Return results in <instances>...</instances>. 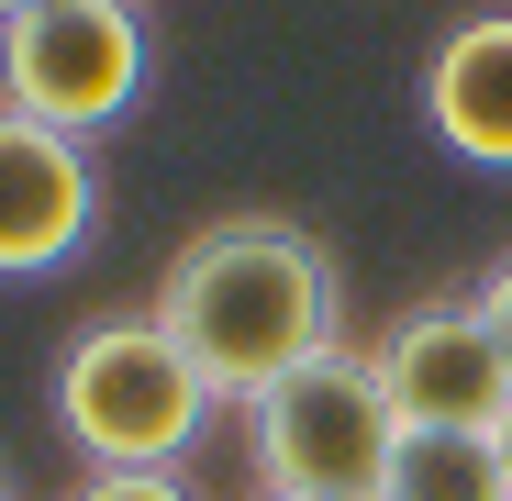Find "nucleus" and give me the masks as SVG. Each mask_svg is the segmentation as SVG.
<instances>
[{
	"label": "nucleus",
	"mask_w": 512,
	"mask_h": 501,
	"mask_svg": "<svg viewBox=\"0 0 512 501\" xmlns=\"http://www.w3.org/2000/svg\"><path fill=\"white\" fill-rule=\"evenodd\" d=\"M167 334H179V357L212 379V401H256L279 390L290 368H312L323 346H346V279H334L323 234L290 223V212H223L201 223L179 257H167L156 301H145Z\"/></svg>",
	"instance_id": "f257e3e1"
},
{
	"label": "nucleus",
	"mask_w": 512,
	"mask_h": 501,
	"mask_svg": "<svg viewBox=\"0 0 512 501\" xmlns=\"http://www.w3.org/2000/svg\"><path fill=\"white\" fill-rule=\"evenodd\" d=\"M212 412H223L212 379L179 357L156 312H101L56 357V424L90 468H179L212 435Z\"/></svg>",
	"instance_id": "f03ea898"
},
{
	"label": "nucleus",
	"mask_w": 512,
	"mask_h": 501,
	"mask_svg": "<svg viewBox=\"0 0 512 501\" xmlns=\"http://www.w3.org/2000/svg\"><path fill=\"white\" fill-rule=\"evenodd\" d=\"M390 446H401V412H390L368 346H323L312 368L245 401L256 490H279V501H379Z\"/></svg>",
	"instance_id": "7ed1b4c3"
},
{
	"label": "nucleus",
	"mask_w": 512,
	"mask_h": 501,
	"mask_svg": "<svg viewBox=\"0 0 512 501\" xmlns=\"http://www.w3.org/2000/svg\"><path fill=\"white\" fill-rule=\"evenodd\" d=\"M145 12L134 0H34V12L0 23V112L56 123L90 145L101 123H123L145 101Z\"/></svg>",
	"instance_id": "20e7f679"
},
{
	"label": "nucleus",
	"mask_w": 512,
	"mask_h": 501,
	"mask_svg": "<svg viewBox=\"0 0 512 501\" xmlns=\"http://www.w3.org/2000/svg\"><path fill=\"white\" fill-rule=\"evenodd\" d=\"M368 368L401 412V435H501V412H512V368H501V334H490L479 290L412 301L368 346Z\"/></svg>",
	"instance_id": "39448f33"
},
{
	"label": "nucleus",
	"mask_w": 512,
	"mask_h": 501,
	"mask_svg": "<svg viewBox=\"0 0 512 501\" xmlns=\"http://www.w3.org/2000/svg\"><path fill=\"white\" fill-rule=\"evenodd\" d=\"M101 223V167L78 134L0 112V279H45L67 268Z\"/></svg>",
	"instance_id": "423d86ee"
},
{
	"label": "nucleus",
	"mask_w": 512,
	"mask_h": 501,
	"mask_svg": "<svg viewBox=\"0 0 512 501\" xmlns=\"http://www.w3.org/2000/svg\"><path fill=\"white\" fill-rule=\"evenodd\" d=\"M423 123L468 167H512V12H468L423 56Z\"/></svg>",
	"instance_id": "0eeeda50"
},
{
	"label": "nucleus",
	"mask_w": 512,
	"mask_h": 501,
	"mask_svg": "<svg viewBox=\"0 0 512 501\" xmlns=\"http://www.w3.org/2000/svg\"><path fill=\"white\" fill-rule=\"evenodd\" d=\"M379 501H512V479L490 435H401Z\"/></svg>",
	"instance_id": "6e6552de"
},
{
	"label": "nucleus",
	"mask_w": 512,
	"mask_h": 501,
	"mask_svg": "<svg viewBox=\"0 0 512 501\" xmlns=\"http://www.w3.org/2000/svg\"><path fill=\"white\" fill-rule=\"evenodd\" d=\"M67 501H201V490H190L179 468H90Z\"/></svg>",
	"instance_id": "1a4fd4ad"
},
{
	"label": "nucleus",
	"mask_w": 512,
	"mask_h": 501,
	"mask_svg": "<svg viewBox=\"0 0 512 501\" xmlns=\"http://www.w3.org/2000/svg\"><path fill=\"white\" fill-rule=\"evenodd\" d=\"M479 312H490V334H501V368H512V257L479 279Z\"/></svg>",
	"instance_id": "9d476101"
},
{
	"label": "nucleus",
	"mask_w": 512,
	"mask_h": 501,
	"mask_svg": "<svg viewBox=\"0 0 512 501\" xmlns=\"http://www.w3.org/2000/svg\"><path fill=\"white\" fill-rule=\"evenodd\" d=\"M490 446H501V479H512V412H501V435H490Z\"/></svg>",
	"instance_id": "9b49d317"
},
{
	"label": "nucleus",
	"mask_w": 512,
	"mask_h": 501,
	"mask_svg": "<svg viewBox=\"0 0 512 501\" xmlns=\"http://www.w3.org/2000/svg\"><path fill=\"white\" fill-rule=\"evenodd\" d=\"M12 12H34V0H0V23H12Z\"/></svg>",
	"instance_id": "f8f14e48"
},
{
	"label": "nucleus",
	"mask_w": 512,
	"mask_h": 501,
	"mask_svg": "<svg viewBox=\"0 0 512 501\" xmlns=\"http://www.w3.org/2000/svg\"><path fill=\"white\" fill-rule=\"evenodd\" d=\"M256 501H279V490H256Z\"/></svg>",
	"instance_id": "ddd939ff"
},
{
	"label": "nucleus",
	"mask_w": 512,
	"mask_h": 501,
	"mask_svg": "<svg viewBox=\"0 0 512 501\" xmlns=\"http://www.w3.org/2000/svg\"><path fill=\"white\" fill-rule=\"evenodd\" d=\"M0 501H12V490H0Z\"/></svg>",
	"instance_id": "4468645a"
}]
</instances>
